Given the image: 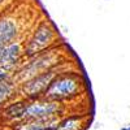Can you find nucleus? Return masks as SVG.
<instances>
[{
	"label": "nucleus",
	"mask_w": 130,
	"mask_h": 130,
	"mask_svg": "<svg viewBox=\"0 0 130 130\" xmlns=\"http://www.w3.org/2000/svg\"><path fill=\"white\" fill-rule=\"evenodd\" d=\"M85 90L86 85L82 75L75 70L67 69L53 78L42 99L65 105L67 103L78 99L82 94H85Z\"/></svg>",
	"instance_id": "1"
},
{
	"label": "nucleus",
	"mask_w": 130,
	"mask_h": 130,
	"mask_svg": "<svg viewBox=\"0 0 130 130\" xmlns=\"http://www.w3.org/2000/svg\"><path fill=\"white\" fill-rule=\"evenodd\" d=\"M62 64H67L65 61V51L61 47H51L46 51H43L34 57L27 59L26 62H22L20 68L14 72L13 79L16 83H22L35 75L60 67Z\"/></svg>",
	"instance_id": "2"
},
{
	"label": "nucleus",
	"mask_w": 130,
	"mask_h": 130,
	"mask_svg": "<svg viewBox=\"0 0 130 130\" xmlns=\"http://www.w3.org/2000/svg\"><path fill=\"white\" fill-rule=\"evenodd\" d=\"M59 35L57 31L50 21H42L37 27L31 31L24 46V59H31L38 53L46 51L51 47H55V43Z\"/></svg>",
	"instance_id": "3"
},
{
	"label": "nucleus",
	"mask_w": 130,
	"mask_h": 130,
	"mask_svg": "<svg viewBox=\"0 0 130 130\" xmlns=\"http://www.w3.org/2000/svg\"><path fill=\"white\" fill-rule=\"evenodd\" d=\"M67 69H68V62L60 65V67L53 68V69H50L47 72H43V73L35 75V77L20 83L18 91L22 95L24 99H26V100L42 99V96L44 95L46 90L48 89V86L51 85L53 78Z\"/></svg>",
	"instance_id": "4"
},
{
	"label": "nucleus",
	"mask_w": 130,
	"mask_h": 130,
	"mask_svg": "<svg viewBox=\"0 0 130 130\" xmlns=\"http://www.w3.org/2000/svg\"><path fill=\"white\" fill-rule=\"evenodd\" d=\"M65 105L50 102L46 99H35V100H26L25 99V109L22 121L25 120H57L64 117L65 115Z\"/></svg>",
	"instance_id": "5"
},
{
	"label": "nucleus",
	"mask_w": 130,
	"mask_h": 130,
	"mask_svg": "<svg viewBox=\"0 0 130 130\" xmlns=\"http://www.w3.org/2000/svg\"><path fill=\"white\" fill-rule=\"evenodd\" d=\"M24 59V46L20 42L4 46L0 50V70L10 73L17 70L22 64Z\"/></svg>",
	"instance_id": "6"
},
{
	"label": "nucleus",
	"mask_w": 130,
	"mask_h": 130,
	"mask_svg": "<svg viewBox=\"0 0 130 130\" xmlns=\"http://www.w3.org/2000/svg\"><path fill=\"white\" fill-rule=\"evenodd\" d=\"M21 32L18 21L10 16L0 17V43L3 46H8L16 43Z\"/></svg>",
	"instance_id": "7"
},
{
	"label": "nucleus",
	"mask_w": 130,
	"mask_h": 130,
	"mask_svg": "<svg viewBox=\"0 0 130 130\" xmlns=\"http://www.w3.org/2000/svg\"><path fill=\"white\" fill-rule=\"evenodd\" d=\"M86 124V116L70 115L64 116L52 124L51 130H82Z\"/></svg>",
	"instance_id": "8"
},
{
	"label": "nucleus",
	"mask_w": 130,
	"mask_h": 130,
	"mask_svg": "<svg viewBox=\"0 0 130 130\" xmlns=\"http://www.w3.org/2000/svg\"><path fill=\"white\" fill-rule=\"evenodd\" d=\"M24 109H25V99L16 100V102L9 103L7 107H4L3 116L4 118H7L8 121H12L13 124L20 122V121H22Z\"/></svg>",
	"instance_id": "9"
},
{
	"label": "nucleus",
	"mask_w": 130,
	"mask_h": 130,
	"mask_svg": "<svg viewBox=\"0 0 130 130\" xmlns=\"http://www.w3.org/2000/svg\"><path fill=\"white\" fill-rule=\"evenodd\" d=\"M55 121L56 120H25L14 122L12 125V130H51V126Z\"/></svg>",
	"instance_id": "10"
},
{
	"label": "nucleus",
	"mask_w": 130,
	"mask_h": 130,
	"mask_svg": "<svg viewBox=\"0 0 130 130\" xmlns=\"http://www.w3.org/2000/svg\"><path fill=\"white\" fill-rule=\"evenodd\" d=\"M18 91L17 83L13 78L0 82V107L5 105Z\"/></svg>",
	"instance_id": "11"
},
{
	"label": "nucleus",
	"mask_w": 130,
	"mask_h": 130,
	"mask_svg": "<svg viewBox=\"0 0 130 130\" xmlns=\"http://www.w3.org/2000/svg\"><path fill=\"white\" fill-rule=\"evenodd\" d=\"M120 130H130V125H127V126H124V127H121Z\"/></svg>",
	"instance_id": "12"
},
{
	"label": "nucleus",
	"mask_w": 130,
	"mask_h": 130,
	"mask_svg": "<svg viewBox=\"0 0 130 130\" xmlns=\"http://www.w3.org/2000/svg\"><path fill=\"white\" fill-rule=\"evenodd\" d=\"M3 2H4V0H0V4H2V3H3Z\"/></svg>",
	"instance_id": "13"
}]
</instances>
